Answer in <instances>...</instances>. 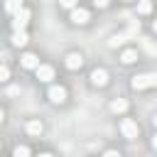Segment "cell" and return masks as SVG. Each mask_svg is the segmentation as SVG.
Listing matches in <instances>:
<instances>
[{
	"instance_id": "obj_1",
	"label": "cell",
	"mask_w": 157,
	"mask_h": 157,
	"mask_svg": "<svg viewBox=\"0 0 157 157\" xmlns=\"http://www.w3.org/2000/svg\"><path fill=\"white\" fill-rule=\"evenodd\" d=\"M130 86H132L135 91H142V88H152V86H157V74H137V76H132Z\"/></svg>"
},
{
	"instance_id": "obj_2",
	"label": "cell",
	"mask_w": 157,
	"mask_h": 157,
	"mask_svg": "<svg viewBox=\"0 0 157 157\" xmlns=\"http://www.w3.org/2000/svg\"><path fill=\"white\" fill-rule=\"evenodd\" d=\"M120 132H123L128 140H135V137H137V132H140V128H137V123H135V120L123 118V120H120Z\"/></svg>"
},
{
	"instance_id": "obj_3",
	"label": "cell",
	"mask_w": 157,
	"mask_h": 157,
	"mask_svg": "<svg viewBox=\"0 0 157 157\" xmlns=\"http://www.w3.org/2000/svg\"><path fill=\"white\" fill-rule=\"evenodd\" d=\"M27 22H29V10H27V7H20V10L15 12L12 27H15V29H25V27H27Z\"/></svg>"
},
{
	"instance_id": "obj_4",
	"label": "cell",
	"mask_w": 157,
	"mask_h": 157,
	"mask_svg": "<svg viewBox=\"0 0 157 157\" xmlns=\"http://www.w3.org/2000/svg\"><path fill=\"white\" fill-rule=\"evenodd\" d=\"M88 20H91L88 10H83V7H71V22H74V25H86Z\"/></svg>"
},
{
	"instance_id": "obj_5",
	"label": "cell",
	"mask_w": 157,
	"mask_h": 157,
	"mask_svg": "<svg viewBox=\"0 0 157 157\" xmlns=\"http://www.w3.org/2000/svg\"><path fill=\"white\" fill-rule=\"evenodd\" d=\"M49 101L52 103H64L66 101V88L64 86H52L49 88Z\"/></svg>"
},
{
	"instance_id": "obj_6",
	"label": "cell",
	"mask_w": 157,
	"mask_h": 157,
	"mask_svg": "<svg viewBox=\"0 0 157 157\" xmlns=\"http://www.w3.org/2000/svg\"><path fill=\"white\" fill-rule=\"evenodd\" d=\"M66 69H81L83 66V56L78 54V52H71V54H66Z\"/></svg>"
},
{
	"instance_id": "obj_7",
	"label": "cell",
	"mask_w": 157,
	"mask_h": 157,
	"mask_svg": "<svg viewBox=\"0 0 157 157\" xmlns=\"http://www.w3.org/2000/svg\"><path fill=\"white\" fill-rule=\"evenodd\" d=\"M34 71H37V78H39V81H52V78H54V69H52L49 64H39Z\"/></svg>"
},
{
	"instance_id": "obj_8",
	"label": "cell",
	"mask_w": 157,
	"mask_h": 157,
	"mask_svg": "<svg viewBox=\"0 0 157 157\" xmlns=\"http://www.w3.org/2000/svg\"><path fill=\"white\" fill-rule=\"evenodd\" d=\"M91 83H93V86H105V83H108V71H105V69H96V71L91 74Z\"/></svg>"
},
{
	"instance_id": "obj_9",
	"label": "cell",
	"mask_w": 157,
	"mask_h": 157,
	"mask_svg": "<svg viewBox=\"0 0 157 157\" xmlns=\"http://www.w3.org/2000/svg\"><path fill=\"white\" fill-rule=\"evenodd\" d=\"M22 66L25 69H37L39 66V59H37V54H32V52H27V54H22Z\"/></svg>"
},
{
	"instance_id": "obj_10",
	"label": "cell",
	"mask_w": 157,
	"mask_h": 157,
	"mask_svg": "<svg viewBox=\"0 0 157 157\" xmlns=\"http://www.w3.org/2000/svg\"><path fill=\"white\" fill-rule=\"evenodd\" d=\"M140 47L147 52V54H152V56H157V42H152L150 37H140Z\"/></svg>"
},
{
	"instance_id": "obj_11",
	"label": "cell",
	"mask_w": 157,
	"mask_h": 157,
	"mask_svg": "<svg viewBox=\"0 0 157 157\" xmlns=\"http://www.w3.org/2000/svg\"><path fill=\"white\" fill-rule=\"evenodd\" d=\"M137 34H140V22L137 20H130V25L125 29V39H135Z\"/></svg>"
},
{
	"instance_id": "obj_12",
	"label": "cell",
	"mask_w": 157,
	"mask_h": 157,
	"mask_svg": "<svg viewBox=\"0 0 157 157\" xmlns=\"http://www.w3.org/2000/svg\"><path fill=\"white\" fill-rule=\"evenodd\" d=\"M29 42V37L25 34V29H15V34H12V44L15 47H25Z\"/></svg>"
},
{
	"instance_id": "obj_13",
	"label": "cell",
	"mask_w": 157,
	"mask_h": 157,
	"mask_svg": "<svg viewBox=\"0 0 157 157\" xmlns=\"http://www.w3.org/2000/svg\"><path fill=\"white\" fill-rule=\"evenodd\" d=\"M110 110H113V113H125V110H128V101H125V98H115V101L110 103Z\"/></svg>"
},
{
	"instance_id": "obj_14",
	"label": "cell",
	"mask_w": 157,
	"mask_h": 157,
	"mask_svg": "<svg viewBox=\"0 0 157 157\" xmlns=\"http://www.w3.org/2000/svg\"><path fill=\"white\" fill-rule=\"evenodd\" d=\"M42 130H44V125H42L39 120H29V123H27V132H29V135H42Z\"/></svg>"
},
{
	"instance_id": "obj_15",
	"label": "cell",
	"mask_w": 157,
	"mask_h": 157,
	"mask_svg": "<svg viewBox=\"0 0 157 157\" xmlns=\"http://www.w3.org/2000/svg\"><path fill=\"white\" fill-rule=\"evenodd\" d=\"M125 44V34H113L110 39H108V47L110 49H118V47H123Z\"/></svg>"
},
{
	"instance_id": "obj_16",
	"label": "cell",
	"mask_w": 157,
	"mask_h": 157,
	"mask_svg": "<svg viewBox=\"0 0 157 157\" xmlns=\"http://www.w3.org/2000/svg\"><path fill=\"white\" fill-rule=\"evenodd\" d=\"M135 59H137V52H135V49H125V52L120 54V61H123V64H132Z\"/></svg>"
},
{
	"instance_id": "obj_17",
	"label": "cell",
	"mask_w": 157,
	"mask_h": 157,
	"mask_svg": "<svg viewBox=\"0 0 157 157\" xmlns=\"http://www.w3.org/2000/svg\"><path fill=\"white\" fill-rule=\"evenodd\" d=\"M20 7H22V0H5V10H7L10 15H15Z\"/></svg>"
},
{
	"instance_id": "obj_18",
	"label": "cell",
	"mask_w": 157,
	"mask_h": 157,
	"mask_svg": "<svg viewBox=\"0 0 157 157\" xmlns=\"http://www.w3.org/2000/svg\"><path fill=\"white\" fill-rule=\"evenodd\" d=\"M137 12H140V15L152 12V2H150V0H140V2H137Z\"/></svg>"
},
{
	"instance_id": "obj_19",
	"label": "cell",
	"mask_w": 157,
	"mask_h": 157,
	"mask_svg": "<svg viewBox=\"0 0 157 157\" xmlns=\"http://www.w3.org/2000/svg\"><path fill=\"white\" fill-rule=\"evenodd\" d=\"M27 155H29V147H25V145L15 147V157H27Z\"/></svg>"
},
{
	"instance_id": "obj_20",
	"label": "cell",
	"mask_w": 157,
	"mask_h": 157,
	"mask_svg": "<svg viewBox=\"0 0 157 157\" xmlns=\"http://www.w3.org/2000/svg\"><path fill=\"white\" fill-rule=\"evenodd\" d=\"M7 78H10V69H7L5 64H0V83H2V81H7Z\"/></svg>"
},
{
	"instance_id": "obj_21",
	"label": "cell",
	"mask_w": 157,
	"mask_h": 157,
	"mask_svg": "<svg viewBox=\"0 0 157 157\" xmlns=\"http://www.w3.org/2000/svg\"><path fill=\"white\" fill-rule=\"evenodd\" d=\"M59 5L66 7V10H71V7H76V0H59Z\"/></svg>"
},
{
	"instance_id": "obj_22",
	"label": "cell",
	"mask_w": 157,
	"mask_h": 157,
	"mask_svg": "<svg viewBox=\"0 0 157 157\" xmlns=\"http://www.w3.org/2000/svg\"><path fill=\"white\" fill-rule=\"evenodd\" d=\"M93 2H96V7H105L108 5V0H93Z\"/></svg>"
},
{
	"instance_id": "obj_23",
	"label": "cell",
	"mask_w": 157,
	"mask_h": 157,
	"mask_svg": "<svg viewBox=\"0 0 157 157\" xmlns=\"http://www.w3.org/2000/svg\"><path fill=\"white\" fill-rule=\"evenodd\" d=\"M152 147H155V150H157V135H155V137H152Z\"/></svg>"
},
{
	"instance_id": "obj_24",
	"label": "cell",
	"mask_w": 157,
	"mask_h": 157,
	"mask_svg": "<svg viewBox=\"0 0 157 157\" xmlns=\"http://www.w3.org/2000/svg\"><path fill=\"white\" fill-rule=\"evenodd\" d=\"M152 29H155V32H157V20H155V22H152Z\"/></svg>"
},
{
	"instance_id": "obj_25",
	"label": "cell",
	"mask_w": 157,
	"mask_h": 157,
	"mask_svg": "<svg viewBox=\"0 0 157 157\" xmlns=\"http://www.w3.org/2000/svg\"><path fill=\"white\" fill-rule=\"evenodd\" d=\"M152 123H155V125H157V115H155V118H152Z\"/></svg>"
},
{
	"instance_id": "obj_26",
	"label": "cell",
	"mask_w": 157,
	"mask_h": 157,
	"mask_svg": "<svg viewBox=\"0 0 157 157\" xmlns=\"http://www.w3.org/2000/svg\"><path fill=\"white\" fill-rule=\"evenodd\" d=\"M2 118H5V115H2V110H0V123H2Z\"/></svg>"
}]
</instances>
